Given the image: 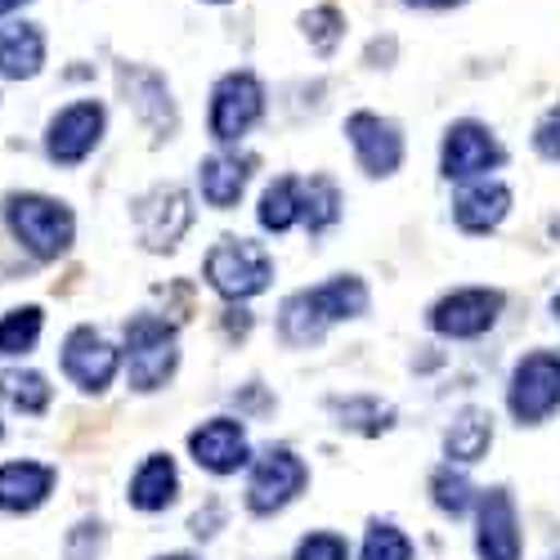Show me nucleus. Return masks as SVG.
I'll use <instances>...</instances> for the list:
<instances>
[{"label":"nucleus","instance_id":"obj_1","mask_svg":"<svg viewBox=\"0 0 560 560\" xmlns=\"http://www.w3.org/2000/svg\"><path fill=\"white\" fill-rule=\"evenodd\" d=\"M5 224L14 233V243L23 252H32L36 260H59L77 238V220H72L68 202L45 198V194H10Z\"/></svg>","mask_w":560,"mask_h":560},{"label":"nucleus","instance_id":"obj_2","mask_svg":"<svg viewBox=\"0 0 560 560\" xmlns=\"http://www.w3.org/2000/svg\"><path fill=\"white\" fill-rule=\"evenodd\" d=\"M179 368V337L166 318L139 314L126 323V372L139 395L162 390Z\"/></svg>","mask_w":560,"mask_h":560},{"label":"nucleus","instance_id":"obj_3","mask_svg":"<svg viewBox=\"0 0 560 560\" xmlns=\"http://www.w3.org/2000/svg\"><path fill=\"white\" fill-rule=\"evenodd\" d=\"M207 283L224 296V301H252L260 296L269 283H273V260L260 243H247V238H220L211 252H207Z\"/></svg>","mask_w":560,"mask_h":560},{"label":"nucleus","instance_id":"obj_4","mask_svg":"<svg viewBox=\"0 0 560 560\" xmlns=\"http://www.w3.org/2000/svg\"><path fill=\"white\" fill-rule=\"evenodd\" d=\"M506 408L521 427H542L560 408V354L556 350H534L516 363L506 386Z\"/></svg>","mask_w":560,"mask_h":560},{"label":"nucleus","instance_id":"obj_5","mask_svg":"<svg viewBox=\"0 0 560 560\" xmlns=\"http://www.w3.org/2000/svg\"><path fill=\"white\" fill-rule=\"evenodd\" d=\"M310 485V466L292 448H265L252 462V480H247V511L252 516H278L288 511Z\"/></svg>","mask_w":560,"mask_h":560},{"label":"nucleus","instance_id":"obj_6","mask_svg":"<svg viewBox=\"0 0 560 560\" xmlns=\"http://www.w3.org/2000/svg\"><path fill=\"white\" fill-rule=\"evenodd\" d=\"M108 130V113L95 100H77L59 108L45 126V158L55 166H81L90 153L100 149V139Z\"/></svg>","mask_w":560,"mask_h":560},{"label":"nucleus","instance_id":"obj_7","mask_svg":"<svg viewBox=\"0 0 560 560\" xmlns=\"http://www.w3.org/2000/svg\"><path fill=\"white\" fill-rule=\"evenodd\" d=\"M265 117V85L256 81V72H229L215 81L211 90V135L220 144L243 139L256 121Z\"/></svg>","mask_w":560,"mask_h":560},{"label":"nucleus","instance_id":"obj_8","mask_svg":"<svg viewBox=\"0 0 560 560\" xmlns=\"http://www.w3.org/2000/svg\"><path fill=\"white\" fill-rule=\"evenodd\" d=\"M502 314V292L493 288H457L431 310V328L448 341H476L485 337Z\"/></svg>","mask_w":560,"mask_h":560},{"label":"nucleus","instance_id":"obj_9","mask_svg":"<svg viewBox=\"0 0 560 560\" xmlns=\"http://www.w3.org/2000/svg\"><path fill=\"white\" fill-rule=\"evenodd\" d=\"M506 162V149L498 144V135L480 121H457L444 135L440 149V171L444 179H480Z\"/></svg>","mask_w":560,"mask_h":560},{"label":"nucleus","instance_id":"obj_10","mask_svg":"<svg viewBox=\"0 0 560 560\" xmlns=\"http://www.w3.org/2000/svg\"><path fill=\"white\" fill-rule=\"evenodd\" d=\"M135 224H139V238H144L149 252H175L179 238L189 233L194 224V207L189 194L166 184V189H153L135 202Z\"/></svg>","mask_w":560,"mask_h":560},{"label":"nucleus","instance_id":"obj_11","mask_svg":"<svg viewBox=\"0 0 560 560\" xmlns=\"http://www.w3.org/2000/svg\"><path fill=\"white\" fill-rule=\"evenodd\" d=\"M346 139H350L363 175H372V179H386L404 166V135H399L395 121H386L377 113H350L346 117Z\"/></svg>","mask_w":560,"mask_h":560},{"label":"nucleus","instance_id":"obj_12","mask_svg":"<svg viewBox=\"0 0 560 560\" xmlns=\"http://www.w3.org/2000/svg\"><path fill=\"white\" fill-rule=\"evenodd\" d=\"M117 350L108 346L104 332L95 328H72L68 341H63V372H68V382L85 395H104L117 377Z\"/></svg>","mask_w":560,"mask_h":560},{"label":"nucleus","instance_id":"obj_13","mask_svg":"<svg viewBox=\"0 0 560 560\" xmlns=\"http://www.w3.org/2000/svg\"><path fill=\"white\" fill-rule=\"evenodd\" d=\"M525 538L516 521V502L506 489H489L476 511V556L480 560H521Z\"/></svg>","mask_w":560,"mask_h":560},{"label":"nucleus","instance_id":"obj_14","mask_svg":"<svg viewBox=\"0 0 560 560\" xmlns=\"http://www.w3.org/2000/svg\"><path fill=\"white\" fill-rule=\"evenodd\" d=\"M189 453H194V462L202 466V471H211V476L243 471V466L252 462L247 427L233 422V417H211L207 427H198V431L189 435Z\"/></svg>","mask_w":560,"mask_h":560},{"label":"nucleus","instance_id":"obj_15","mask_svg":"<svg viewBox=\"0 0 560 560\" xmlns=\"http://www.w3.org/2000/svg\"><path fill=\"white\" fill-rule=\"evenodd\" d=\"M117 81L126 90V104L139 113L153 135H171L175 130V104H171V85L153 72V68H135V63H121L117 68Z\"/></svg>","mask_w":560,"mask_h":560},{"label":"nucleus","instance_id":"obj_16","mask_svg":"<svg viewBox=\"0 0 560 560\" xmlns=\"http://www.w3.org/2000/svg\"><path fill=\"white\" fill-rule=\"evenodd\" d=\"M506 215H511V189L498 179H485V175L471 179L466 189H457V198H453V220L466 233H489Z\"/></svg>","mask_w":560,"mask_h":560},{"label":"nucleus","instance_id":"obj_17","mask_svg":"<svg viewBox=\"0 0 560 560\" xmlns=\"http://www.w3.org/2000/svg\"><path fill=\"white\" fill-rule=\"evenodd\" d=\"M252 171H256V158H252V153H211V158H202V166H198V189H202L207 207H215V211L238 207Z\"/></svg>","mask_w":560,"mask_h":560},{"label":"nucleus","instance_id":"obj_18","mask_svg":"<svg viewBox=\"0 0 560 560\" xmlns=\"http://www.w3.org/2000/svg\"><path fill=\"white\" fill-rule=\"evenodd\" d=\"M59 485V471L45 462H5L0 466V511H14V516H23V511H36L45 498L55 493Z\"/></svg>","mask_w":560,"mask_h":560},{"label":"nucleus","instance_id":"obj_19","mask_svg":"<svg viewBox=\"0 0 560 560\" xmlns=\"http://www.w3.org/2000/svg\"><path fill=\"white\" fill-rule=\"evenodd\" d=\"M45 68V36L27 19L0 23V81H32Z\"/></svg>","mask_w":560,"mask_h":560},{"label":"nucleus","instance_id":"obj_20","mask_svg":"<svg viewBox=\"0 0 560 560\" xmlns=\"http://www.w3.org/2000/svg\"><path fill=\"white\" fill-rule=\"evenodd\" d=\"M305 301L323 314V323H346V318H363L368 314V283L359 273H337L328 283L305 288Z\"/></svg>","mask_w":560,"mask_h":560},{"label":"nucleus","instance_id":"obj_21","mask_svg":"<svg viewBox=\"0 0 560 560\" xmlns=\"http://www.w3.org/2000/svg\"><path fill=\"white\" fill-rule=\"evenodd\" d=\"M126 498H130L135 511H149V516H153V511H166L179 498V471H175V462L166 453L144 457V466L135 471Z\"/></svg>","mask_w":560,"mask_h":560},{"label":"nucleus","instance_id":"obj_22","mask_svg":"<svg viewBox=\"0 0 560 560\" xmlns=\"http://www.w3.org/2000/svg\"><path fill=\"white\" fill-rule=\"evenodd\" d=\"M489 444H493V417L485 408H462L444 431V457L462 462V466L480 462L489 453Z\"/></svg>","mask_w":560,"mask_h":560},{"label":"nucleus","instance_id":"obj_23","mask_svg":"<svg viewBox=\"0 0 560 560\" xmlns=\"http://www.w3.org/2000/svg\"><path fill=\"white\" fill-rule=\"evenodd\" d=\"M260 229L269 233H288L301 220V179L296 175H278L269 189L260 194V211H256Z\"/></svg>","mask_w":560,"mask_h":560},{"label":"nucleus","instance_id":"obj_24","mask_svg":"<svg viewBox=\"0 0 560 560\" xmlns=\"http://www.w3.org/2000/svg\"><path fill=\"white\" fill-rule=\"evenodd\" d=\"M50 382L40 377V372L32 368H5L0 372V399H5L10 408L27 412V417H40L45 408H50Z\"/></svg>","mask_w":560,"mask_h":560},{"label":"nucleus","instance_id":"obj_25","mask_svg":"<svg viewBox=\"0 0 560 560\" xmlns=\"http://www.w3.org/2000/svg\"><path fill=\"white\" fill-rule=\"evenodd\" d=\"M337 412V427L359 431V435H386L395 427V408L372 399V395H354V399H332Z\"/></svg>","mask_w":560,"mask_h":560},{"label":"nucleus","instance_id":"obj_26","mask_svg":"<svg viewBox=\"0 0 560 560\" xmlns=\"http://www.w3.org/2000/svg\"><path fill=\"white\" fill-rule=\"evenodd\" d=\"M301 220L310 224V233H323L341 220V194L328 175H310L301 179Z\"/></svg>","mask_w":560,"mask_h":560},{"label":"nucleus","instance_id":"obj_27","mask_svg":"<svg viewBox=\"0 0 560 560\" xmlns=\"http://www.w3.org/2000/svg\"><path fill=\"white\" fill-rule=\"evenodd\" d=\"M278 332H283L288 346H318L328 337V323H323V314L305 301V292H296L283 301V310H278Z\"/></svg>","mask_w":560,"mask_h":560},{"label":"nucleus","instance_id":"obj_28","mask_svg":"<svg viewBox=\"0 0 560 560\" xmlns=\"http://www.w3.org/2000/svg\"><path fill=\"white\" fill-rule=\"evenodd\" d=\"M40 328H45V314H40V305L10 310L5 318H0V359H14V354L36 350Z\"/></svg>","mask_w":560,"mask_h":560},{"label":"nucleus","instance_id":"obj_29","mask_svg":"<svg viewBox=\"0 0 560 560\" xmlns=\"http://www.w3.org/2000/svg\"><path fill=\"white\" fill-rule=\"evenodd\" d=\"M431 498H435V506L444 511V516L457 521V516L471 511V480H466L462 471H453V462H448L431 476Z\"/></svg>","mask_w":560,"mask_h":560},{"label":"nucleus","instance_id":"obj_30","mask_svg":"<svg viewBox=\"0 0 560 560\" xmlns=\"http://www.w3.org/2000/svg\"><path fill=\"white\" fill-rule=\"evenodd\" d=\"M359 560H412V542L404 529H395L390 521H372Z\"/></svg>","mask_w":560,"mask_h":560},{"label":"nucleus","instance_id":"obj_31","mask_svg":"<svg viewBox=\"0 0 560 560\" xmlns=\"http://www.w3.org/2000/svg\"><path fill=\"white\" fill-rule=\"evenodd\" d=\"M301 32H305V40L314 45L318 55H332V50H337V40H341V32H346L341 10H332V5L310 10V14L301 19Z\"/></svg>","mask_w":560,"mask_h":560},{"label":"nucleus","instance_id":"obj_32","mask_svg":"<svg viewBox=\"0 0 560 560\" xmlns=\"http://www.w3.org/2000/svg\"><path fill=\"white\" fill-rule=\"evenodd\" d=\"M296 560H350V547L341 534H328V529H318L310 538H301L296 547Z\"/></svg>","mask_w":560,"mask_h":560},{"label":"nucleus","instance_id":"obj_33","mask_svg":"<svg viewBox=\"0 0 560 560\" xmlns=\"http://www.w3.org/2000/svg\"><path fill=\"white\" fill-rule=\"evenodd\" d=\"M534 149H538L542 158L560 162V104L538 121V130H534Z\"/></svg>","mask_w":560,"mask_h":560},{"label":"nucleus","instance_id":"obj_34","mask_svg":"<svg viewBox=\"0 0 560 560\" xmlns=\"http://www.w3.org/2000/svg\"><path fill=\"white\" fill-rule=\"evenodd\" d=\"M404 5H417V10H453L462 0H404Z\"/></svg>","mask_w":560,"mask_h":560},{"label":"nucleus","instance_id":"obj_35","mask_svg":"<svg viewBox=\"0 0 560 560\" xmlns=\"http://www.w3.org/2000/svg\"><path fill=\"white\" fill-rule=\"evenodd\" d=\"M23 5H27V0H0V19L14 14V10H23Z\"/></svg>","mask_w":560,"mask_h":560},{"label":"nucleus","instance_id":"obj_36","mask_svg":"<svg viewBox=\"0 0 560 560\" xmlns=\"http://www.w3.org/2000/svg\"><path fill=\"white\" fill-rule=\"evenodd\" d=\"M158 560H194V556H158Z\"/></svg>","mask_w":560,"mask_h":560},{"label":"nucleus","instance_id":"obj_37","mask_svg":"<svg viewBox=\"0 0 560 560\" xmlns=\"http://www.w3.org/2000/svg\"><path fill=\"white\" fill-rule=\"evenodd\" d=\"M551 314H556V318H560V296H556V301H551Z\"/></svg>","mask_w":560,"mask_h":560},{"label":"nucleus","instance_id":"obj_38","mask_svg":"<svg viewBox=\"0 0 560 560\" xmlns=\"http://www.w3.org/2000/svg\"><path fill=\"white\" fill-rule=\"evenodd\" d=\"M207 5H229V0H207Z\"/></svg>","mask_w":560,"mask_h":560},{"label":"nucleus","instance_id":"obj_39","mask_svg":"<svg viewBox=\"0 0 560 560\" xmlns=\"http://www.w3.org/2000/svg\"><path fill=\"white\" fill-rule=\"evenodd\" d=\"M0 435H5V427H0Z\"/></svg>","mask_w":560,"mask_h":560},{"label":"nucleus","instance_id":"obj_40","mask_svg":"<svg viewBox=\"0 0 560 560\" xmlns=\"http://www.w3.org/2000/svg\"><path fill=\"white\" fill-rule=\"evenodd\" d=\"M551 560H560V556H551Z\"/></svg>","mask_w":560,"mask_h":560}]
</instances>
